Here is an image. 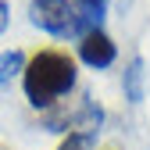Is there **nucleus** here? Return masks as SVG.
<instances>
[{"instance_id":"1","label":"nucleus","mask_w":150,"mask_h":150,"mask_svg":"<svg viewBox=\"0 0 150 150\" xmlns=\"http://www.w3.org/2000/svg\"><path fill=\"white\" fill-rule=\"evenodd\" d=\"M22 86L32 107H54L75 86V61L61 50H40L25 61Z\"/></svg>"},{"instance_id":"2","label":"nucleus","mask_w":150,"mask_h":150,"mask_svg":"<svg viewBox=\"0 0 150 150\" xmlns=\"http://www.w3.org/2000/svg\"><path fill=\"white\" fill-rule=\"evenodd\" d=\"M29 22L36 29L57 36V40H68V36H79L82 40L89 29H97L75 4H68V0H32L29 4Z\"/></svg>"},{"instance_id":"3","label":"nucleus","mask_w":150,"mask_h":150,"mask_svg":"<svg viewBox=\"0 0 150 150\" xmlns=\"http://www.w3.org/2000/svg\"><path fill=\"white\" fill-rule=\"evenodd\" d=\"M118 57V47L115 40L104 32V29H89L82 40H79V61L89 68H111Z\"/></svg>"},{"instance_id":"4","label":"nucleus","mask_w":150,"mask_h":150,"mask_svg":"<svg viewBox=\"0 0 150 150\" xmlns=\"http://www.w3.org/2000/svg\"><path fill=\"white\" fill-rule=\"evenodd\" d=\"M122 86H125V100L129 104H143L146 100V64L143 57H132L122 75Z\"/></svg>"},{"instance_id":"5","label":"nucleus","mask_w":150,"mask_h":150,"mask_svg":"<svg viewBox=\"0 0 150 150\" xmlns=\"http://www.w3.org/2000/svg\"><path fill=\"white\" fill-rule=\"evenodd\" d=\"M18 71H25V54L18 47H11V50L0 54V86H4L11 75H18Z\"/></svg>"},{"instance_id":"6","label":"nucleus","mask_w":150,"mask_h":150,"mask_svg":"<svg viewBox=\"0 0 150 150\" xmlns=\"http://www.w3.org/2000/svg\"><path fill=\"white\" fill-rule=\"evenodd\" d=\"M75 4H79V11L89 18L93 25L100 29V22H104V14H107V0H75Z\"/></svg>"},{"instance_id":"7","label":"nucleus","mask_w":150,"mask_h":150,"mask_svg":"<svg viewBox=\"0 0 150 150\" xmlns=\"http://www.w3.org/2000/svg\"><path fill=\"white\" fill-rule=\"evenodd\" d=\"M97 136H86V132H68V139L57 146V150H89Z\"/></svg>"},{"instance_id":"8","label":"nucleus","mask_w":150,"mask_h":150,"mask_svg":"<svg viewBox=\"0 0 150 150\" xmlns=\"http://www.w3.org/2000/svg\"><path fill=\"white\" fill-rule=\"evenodd\" d=\"M7 22H11V7H7V0H0V32L7 29Z\"/></svg>"}]
</instances>
